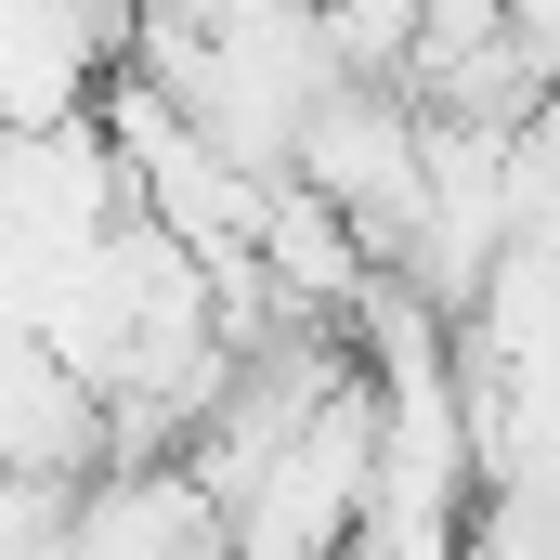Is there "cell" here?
Wrapping results in <instances>:
<instances>
[{
  "mask_svg": "<svg viewBox=\"0 0 560 560\" xmlns=\"http://www.w3.org/2000/svg\"><path fill=\"white\" fill-rule=\"evenodd\" d=\"M287 183H313L326 209H352L365 248H378V275H392V248L418 235V209H430V105L418 92H339L300 131V170Z\"/></svg>",
  "mask_w": 560,
  "mask_h": 560,
  "instance_id": "obj_1",
  "label": "cell"
},
{
  "mask_svg": "<svg viewBox=\"0 0 560 560\" xmlns=\"http://www.w3.org/2000/svg\"><path fill=\"white\" fill-rule=\"evenodd\" d=\"M326 52L352 92H405L418 79V0H326Z\"/></svg>",
  "mask_w": 560,
  "mask_h": 560,
  "instance_id": "obj_5",
  "label": "cell"
},
{
  "mask_svg": "<svg viewBox=\"0 0 560 560\" xmlns=\"http://www.w3.org/2000/svg\"><path fill=\"white\" fill-rule=\"evenodd\" d=\"M0 469L66 482V495L105 469V405H92V378H79L52 339H13V326H0Z\"/></svg>",
  "mask_w": 560,
  "mask_h": 560,
  "instance_id": "obj_3",
  "label": "cell"
},
{
  "mask_svg": "<svg viewBox=\"0 0 560 560\" xmlns=\"http://www.w3.org/2000/svg\"><path fill=\"white\" fill-rule=\"evenodd\" d=\"M261 287H275L287 313H313V326H352V313L378 300V248H365V222L326 209L313 183H275V209H261Z\"/></svg>",
  "mask_w": 560,
  "mask_h": 560,
  "instance_id": "obj_4",
  "label": "cell"
},
{
  "mask_svg": "<svg viewBox=\"0 0 560 560\" xmlns=\"http://www.w3.org/2000/svg\"><path fill=\"white\" fill-rule=\"evenodd\" d=\"M118 79V26L92 0H0V131H66Z\"/></svg>",
  "mask_w": 560,
  "mask_h": 560,
  "instance_id": "obj_2",
  "label": "cell"
},
{
  "mask_svg": "<svg viewBox=\"0 0 560 560\" xmlns=\"http://www.w3.org/2000/svg\"><path fill=\"white\" fill-rule=\"evenodd\" d=\"M509 39L535 52V79L560 92V0H509Z\"/></svg>",
  "mask_w": 560,
  "mask_h": 560,
  "instance_id": "obj_6",
  "label": "cell"
}]
</instances>
